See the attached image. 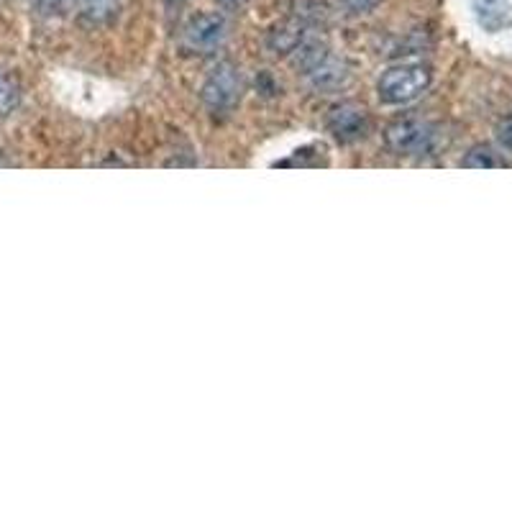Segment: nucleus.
I'll return each instance as SVG.
<instances>
[{"mask_svg": "<svg viewBox=\"0 0 512 512\" xmlns=\"http://www.w3.org/2000/svg\"><path fill=\"white\" fill-rule=\"evenodd\" d=\"M431 85V72L423 64H400L379 77V98L390 105H405L418 100Z\"/></svg>", "mask_w": 512, "mask_h": 512, "instance_id": "1", "label": "nucleus"}, {"mask_svg": "<svg viewBox=\"0 0 512 512\" xmlns=\"http://www.w3.org/2000/svg\"><path fill=\"white\" fill-rule=\"evenodd\" d=\"M18 100H21L18 82L11 75H6V72H0V116L11 113L18 105Z\"/></svg>", "mask_w": 512, "mask_h": 512, "instance_id": "8", "label": "nucleus"}, {"mask_svg": "<svg viewBox=\"0 0 512 512\" xmlns=\"http://www.w3.org/2000/svg\"><path fill=\"white\" fill-rule=\"evenodd\" d=\"M221 6H239V3H244V0H218Z\"/></svg>", "mask_w": 512, "mask_h": 512, "instance_id": "9", "label": "nucleus"}, {"mask_svg": "<svg viewBox=\"0 0 512 512\" xmlns=\"http://www.w3.org/2000/svg\"><path fill=\"white\" fill-rule=\"evenodd\" d=\"M226 31V18L218 16V13H203V16H195L185 26V44L195 52L208 54L221 47L223 39H226Z\"/></svg>", "mask_w": 512, "mask_h": 512, "instance_id": "3", "label": "nucleus"}, {"mask_svg": "<svg viewBox=\"0 0 512 512\" xmlns=\"http://www.w3.org/2000/svg\"><path fill=\"white\" fill-rule=\"evenodd\" d=\"M464 167L472 169H492V167H505V159L492 149V146H474L472 152L464 157Z\"/></svg>", "mask_w": 512, "mask_h": 512, "instance_id": "7", "label": "nucleus"}, {"mask_svg": "<svg viewBox=\"0 0 512 512\" xmlns=\"http://www.w3.org/2000/svg\"><path fill=\"white\" fill-rule=\"evenodd\" d=\"M384 139H387L392 152L405 154V157H423L433 149L436 134L423 121H397L387 128Z\"/></svg>", "mask_w": 512, "mask_h": 512, "instance_id": "2", "label": "nucleus"}, {"mask_svg": "<svg viewBox=\"0 0 512 512\" xmlns=\"http://www.w3.org/2000/svg\"><path fill=\"white\" fill-rule=\"evenodd\" d=\"M310 75H313V82L318 88H336V85L344 82L346 72L344 64L333 62V59H318Z\"/></svg>", "mask_w": 512, "mask_h": 512, "instance_id": "6", "label": "nucleus"}, {"mask_svg": "<svg viewBox=\"0 0 512 512\" xmlns=\"http://www.w3.org/2000/svg\"><path fill=\"white\" fill-rule=\"evenodd\" d=\"M328 128L338 141H356L367 134V111L354 103H341L328 113Z\"/></svg>", "mask_w": 512, "mask_h": 512, "instance_id": "5", "label": "nucleus"}, {"mask_svg": "<svg viewBox=\"0 0 512 512\" xmlns=\"http://www.w3.org/2000/svg\"><path fill=\"white\" fill-rule=\"evenodd\" d=\"M239 93V75H236V70H231V67H218V70L208 77V82H205L203 88L205 103H208L213 111H226V108H231V105L236 103V98H239Z\"/></svg>", "mask_w": 512, "mask_h": 512, "instance_id": "4", "label": "nucleus"}]
</instances>
